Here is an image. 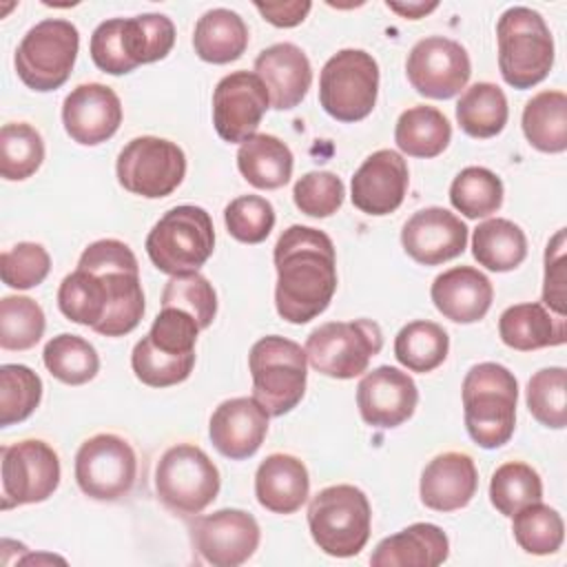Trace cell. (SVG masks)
<instances>
[{
  "instance_id": "cell-1",
  "label": "cell",
  "mask_w": 567,
  "mask_h": 567,
  "mask_svg": "<svg viewBox=\"0 0 567 567\" xmlns=\"http://www.w3.org/2000/svg\"><path fill=\"white\" fill-rule=\"evenodd\" d=\"M60 312L102 337H124L144 317V290L133 250L120 239L84 248L78 268L58 288Z\"/></svg>"
},
{
  "instance_id": "cell-2",
  "label": "cell",
  "mask_w": 567,
  "mask_h": 567,
  "mask_svg": "<svg viewBox=\"0 0 567 567\" xmlns=\"http://www.w3.org/2000/svg\"><path fill=\"white\" fill-rule=\"evenodd\" d=\"M275 306L288 323L319 317L337 290V252L332 239L312 226L295 224L275 244Z\"/></svg>"
},
{
  "instance_id": "cell-3",
  "label": "cell",
  "mask_w": 567,
  "mask_h": 567,
  "mask_svg": "<svg viewBox=\"0 0 567 567\" xmlns=\"http://www.w3.org/2000/svg\"><path fill=\"white\" fill-rule=\"evenodd\" d=\"M461 390L465 427L472 441L485 450L505 445L516 427V377L505 365L485 361L467 370Z\"/></svg>"
},
{
  "instance_id": "cell-4",
  "label": "cell",
  "mask_w": 567,
  "mask_h": 567,
  "mask_svg": "<svg viewBox=\"0 0 567 567\" xmlns=\"http://www.w3.org/2000/svg\"><path fill=\"white\" fill-rule=\"evenodd\" d=\"M197 321L179 308H162L146 337L131 354L135 377L148 388H168L186 381L195 368Z\"/></svg>"
},
{
  "instance_id": "cell-5",
  "label": "cell",
  "mask_w": 567,
  "mask_h": 567,
  "mask_svg": "<svg viewBox=\"0 0 567 567\" xmlns=\"http://www.w3.org/2000/svg\"><path fill=\"white\" fill-rule=\"evenodd\" d=\"M498 69L503 80L518 89L543 82L554 66V38L545 18L529 7H509L496 24Z\"/></svg>"
},
{
  "instance_id": "cell-6",
  "label": "cell",
  "mask_w": 567,
  "mask_h": 567,
  "mask_svg": "<svg viewBox=\"0 0 567 567\" xmlns=\"http://www.w3.org/2000/svg\"><path fill=\"white\" fill-rule=\"evenodd\" d=\"M252 377V399L270 414L284 416L306 394L308 359L299 343L268 334L252 343L248 354Z\"/></svg>"
},
{
  "instance_id": "cell-7",
  "label": "cell",
  "mask_w": 567,
  "mask_h": 567,
  "mask_svg": "<svg viewBox=\"0 0 567 567\" xmlns=\"http://www.w3.org/2000/svg\"><path fill=\"white\" fill-rule=\"evenodd\" d=\"M372 509L368 496L354 485H330L308 505V527L317 547L334 558L357 556L368 538Z\"/></svg>"
},
{
  "instance_id": "cell-8",
  "label": "cell",
  "mask_w": 567,
  "mask_h": 567,
  "mask_svg": "<svg viewBox=\"0 0 567 567\" xmlns=\"http://www.w3.org/2000/svg\"><path fill=\"white\" fill-rule=\"evenodd\" d=\"M144 248L159 272H197L215 250L213 219L202 206H175L155 221Z\"/></svg>"
},
{
  "instance_id": "cell-9",
  "label": "cell",
  "mask_w": 567,
  "mask_h": 567,
  "mask_svg": "<svg viewBox=\"0 0 567 567\" xmlns=\"http://www.w3.org/2000/svg\"><path fill=\"white\" fill-rule=\"evenodd\" d=\"M78 49V27L62 18H47L31 27L18 44L16 73L33 91H55L69 80Z\"/></svg>"
},
{
  "instance_id": "cell-10",
  "label": "cell",
  "mask_w": 567,
  "mask_h": 567,
  "mask_svg": "<svg viewBox=\"0 0 567 567\" xmlns=\"http://www.w3.org/2000/svg\"><path fill=\"white\" fill-rule=\"evenodd\" d=\"M219 485L217 465L193 443L168 447L155 467L157 498L179 516L204 512L217 498Z\"/></svg>"
},
{
  "instance_id": "cell-11",
  "label": "cell",
  "mask_w": 567,
  "mask_h": 567,
  "mask_svg": "<svg viewBox=\"0 0 567 567\" xmlns=\"http://www.w3.org/2000/svg\"><path fill=\"white\" fill-rule=\"evenodd\" d=\"M379 95V64L363 49H341L321 69L319 104L337 122L368 117Z\"/></svg>"
},
{
  "instance_id": "cell-12",
  "label": "cell",
  "mask_w": 567,
  "mask_h": 567,
  "mask_svg": "<svg viewBox=\"0 0 567 567\" xmlns=\"http://www.w3.org/2000/svg\"><path fill=\"white\" fill-rule=\"evenodd\" d=\"M383 348V332L372 319L328 321L306 339L310 365L332 379H354L365 372L372 357Z\"/></svg>"
},
{
  "instance_id": "cell-13",
  "label": "cell",
  "mask_w": 567,
  "mask_h": 567,
  "mask_svg": "<svg viewBox=\"0 0 567 567\" xmlns=\"http://www.w3.org/2000/svg\"><path fill=\"white\" fill-rule=\"evenodd\" d=\"M115 173L124 190L146 199H159L182 184L186 175V155L171 140L142 135L133 137L120 151Z\"/></svg>"
},
{
  "instance_id": "cell-14",
  "label": "cell",
  "mask_w": 567,
  "mask_h": 567,
  "mask_svg": "<svg viewBox=\"0 0 567 567\" xmlns=\"http://www.w3.org/2000/svg\"><path fill=\"white\" fill-rule=\"evenodd\" d=\"M137 456L131 443L117 434L102 432L86 439L75 454L78 487L93 501H117L135 483Z\"/></svg>"
},
{
  "instance_id": "cell-15",
  "label": "cell",
  "mask_w": 567,
  "mask_h": 567,
  "mask_svg": "<svg viewBox=\"0 0 567 567\" xmlns=\"http://www.w3.org/2000/svg\"><path fill=\"white\" fill-rule=\"evenodd\" d=\"M2 509L42 503L60 485L58 452L40 441L24 439L2 445Z\"/></svg>"
},
{
  "instance_id": "cell-16",
  "label": "cell",
  "mask_w": 567,
  "mask_h": 567,
  "mask_svg": "<svg viewBox=\"0 0 567 567\" xmlns=\"http://www.w3.org/2000/svg\"><path fill=\"white\" fill-rule=\"evenodd\" d=\"M405 73L416 93L432 100H450L465 89L472 75V64L461 42L430 35L410 49Z\"/></svg>"
},
{
  "instance_id": "cell-17",
  "label": "cell",
  "mask_w": 567,
  "mask_h": 567,
  "mask_svg": "<svg viewBox=\"0 0 567 567\" xmlns=\"http://www.w3.org/2000/svg\"><path fill=\"white\" fill-rule=\"evenodd\" d=\"M270 106V95L261 78L252 71L224 75L213 91V124L217 135L230 144L250 140Z\"/></svg>"
},
{
  "instance_id": "cell-18",
  "label": "cell",
  "mask_w": 567,
  "mask_h": 567,
  "mask_svg": "<svg viewBox=\"0 0 567 567\" xmlns=\"http://www.w3.org/2000/svg\"><path fill=\"white\" fill-rule=\"evenodd\" d=\"M259 525L252 514L235 507L197 516L190 525L195 551L213 567H237L259 547Z\"/></svg>"
},
{
  "instance_id": "cell-19",
  "label": "cell",
  "mask_w": 567,
  "mask_h": 567,
  "mask_svg": "<svg viewBox=\"0 0 567 567\" xmlns=\"http://www.w3.org/2000/svg\"><path fill=\"white\" fill-rule=\"evenodd\" d=\"M416 403L414 379L394 365L374 368L357 385L359 414L372 427H399L414 414Z\"/></svg>"
},
{
  "instance_id": "cell-20",
  "label": "cell",
  "mask_w": 567,
  "mask_h": 567,
  "mask_svg": "<svg viewBox=\"0 0 567 567\" xmlns=\"http://www.w3.org/2000/svg\"><path fill=\"white\" fill-rule=\"evenodd\" d=\"M410 173L401 153L381 148L363 159L350 182L352 204L374 217L394 213L408 193Z\"/></svg>"
},
{
  "instance_id": "cell-21",
  "label": "cell",
  "mask_w": 567,
  "mask_h": 567,
  "mask_svg": "<svg viewBox=\"0 0 567 567\" xmlns=\"http://www.w3.org/2000/svg\"><path fill=\"white\" fill-rule=\"evenodd\" d=\"M62 124L73 142L97 146L117 133L122 124V102L106 84H80L64 97Z\"/></svg>"
},
{
  "instance_id": "cell-22",
  "label": "cell",
  "mask_w": 567,
  "mask_h": 567,
  "mask_svg": "<svg viewBox=\"0 0 567 567\" xmlns=\"http://www.w3.org/2000/svg\"><path fill=\"white\" fill-rule=\"evenodd\" d=\"M401 244L414 261L423 266H439L465 250L467 226L447 208H421L403 224Z\"/></svg>"
},
{
  "instance_id": "cell-23",
  "label": "cell",
  "mask_w": 567,
  "mask_h": 567,
  "mask_svg": "<svg viewBox=\"0 0 567 567\" xmlns=\"http://www.w3.org/2000/svg\"><path fill=\"white\" fill-rule=\"evenodd\" d=\"M268 412L252 396L221 401L208 421V434L219 454L233 461L250 458L268 434Z\"/></svg>"
},
{
  "instance_id": "cell-24",
  "label": "cell",
  "mask_w": 567,
  "mask_h": 567,
  "mask_svg": "<svg viewBox=\"0 0 567 567\" xmlns=\"http://www.w3.org/2000/svg\"><path fill=\"white\" fill-rule=\"evenodd\" d=\"M255 73L266 84L270 104L277 111H290L301 104L312 84L310 60L292 42L266 47L255 58Z\"/></svg>"
},
{
  "instance_id": "cell-25",
  "label": "cell",
  "mask_w": 567,
  "mask_h": 567,
  "mask_svg": "<svg viewBox=\"0 0 567 567\" xmlns=\"http://www.w3.org/2000/svg\"><path fill=\"white\" fill-rule=\"evenodd\" d=\"M478 487V472L470 454L443 452L434 456L421 474V503L434 512H456L465 507Z\"/></svg>"
},
{
  "instance_id": "cell-26",
  "label": "cell",
  "mask_w": 567,
  "mask_h": 567,
  "mask_svg": "<svg viewBox=\"0 0 567 567\" xmlns=\"http://www.w3.org/2000/svg\"><path fill=\"white\" fill-rule=\"evenodd\" d=\"M430 297L445 319L454 323H474L487 315L494 288L478 268L456 266L432 281Z\"/></svg>"
},
{
  "instance_id": "cell-27",
  "label": "cell",
  "mask_w": 567,
  "mask_h": 567,
  "mask_svg": "<svg viewBox=\"0 0 567 567\" xmlns=\"http://www.w3.org/2000/svg\"><path fill=\"white\" fill-rule=\"evenodd\" d=\"M450 556V540L439 525L412 523L383 538L372 556L374 567H436Z\"/></svg>"
},
{
  "instance_id": "cell-28",
  "label": "cell",
  "mask_w": 567,
  "mask_h": 567,
  "mask_svg": "<svg viewBox=\"0 0 567 567\" xmlns=\"http://www.w3.org/2000/svg\"><path fill=\"white\" fill-rule=\"evenodd\" d=\"M310 492L306 465L292 454L266 456L255 474V496L272 514H295Z\"/></svg>"
},
{
  "instance_id": "cell-29",
  "label": "cell",
  "mask_w": 567,
  "mask_h": 567,
  "mask_svg": "<svg viewBox=\"0 0 567 567\" xmlns=\"http://www.w3.org/2000/svg\"><path fill=\"white\" fill-rule=\"evenodd\" d=\"M501 341L518 352L563 346L567 341V319L538 301L516 303L498 319Z\"/></svg>"
},
{
  "instance_id": "cell-30",
  "label": "cell",
  "mask_w": 567,
  "mask_h": 567,
  "mask_svg": "<svg viewBox=\"0 0 567 567\" xmlns=\"http://www.w3.org/2000/svg\"><path fill=\"white\" fill-rule=\"evenodd\" d=\"M295 157L286 142L268 133H255L239 144L237 168L244 179L261 190H275L290 182Z\"/></svg>"
},
{
  "instance_id": "cell-31",
  "label": "cell",
  "mask_w": 567,
  "mask_h": 567,
  "mask_svg": "<svg viewBox=\"0 0 567 567\" xmlns=\"http://www.w3.org/2000/svg\"><path fill=\"white\" fill-rule=\"evenodd\" d=\"M248 47V27L244 18L230 9L217 7L206 11L193 31V49L199 60L210 64H228L244 55Z\"/></svg>"
},
{
  "instance_id": "cell-32",
  "label": "cell",
  "mask_w": 567,
  "mask_h": 567,
  "mask_svg": "<svg viewBox=\"0 0 567 567\" xmlns=\"http://www.w3.org/2000/svg\"><path fill=\"white\" fill-rule=\"evenodd\" d=\"M474 259L494 272L518 268L527 257V237L523 228L509 219H485L472 235Z\"/></svg>"
},
{
  "instance_id": "cell-33",
  "label": "cell",
  "mask_w": 567,
  "mask_h": 567,
  "mask_svg": "<svg viewBox=\"0 0 567 567\" xmlns=\"http://www.w3.org/2000/svg\"><path fill=\"white\" fill-rule=\"evenodd\" d=\"M452 140L450 120L434 106L419 104L403 111L394 126L396 146L410 157H436Z\"/></svg>"
},
{
  "instance_id": "cell-34",
  "label": "cell",
  "mask_w": 567,
  "mask_h": 567,
  "mask_svg": "<svg viewBox=\"0 0 567 567\" xmlns=\"http://www.w3.org/2000/svg\"><path fill=\"white\" fill-rule=\"evenodd\" d=\"M509 117L507 97L492 82H476L456 102V122L470 137L487 140L498 135Z\"/></svg>"
},
{
  "instance_id": "cell-35",
  "label": "cell",
  "mask_w": 567,
  "mask_h": 567,
  "mask_svg": "<svg viewBox=\"0 0 567 567\" xmlns=\"http://www.w3.org/2000/svg\"><path fill=\"white\" fill-rule=\"evenodd\" d=\"M523 133L543 153L567 148V95L563 91H540L523 109Z\"/></svg>"
},
{
  "instance_id": "cell-36",
  "label": "cell",
  "mask_w": 567,
  "mask_h": 567,
  "mask_svg": "<svg viewBox=\"0 0 567 567\" xmlns=\"http://www.w3.org/2000/svg\"><path fill=\"white\" fill-rule=\"evenodd\" d=\"M450 350V337L443 326L416 319L405 323L394 339V357L410 372H432L436 370Z\"/></svg>"
},
{
  "instance_id": "cell-37",
  "label": "cell",
  "mask_w": 567,
  "mask_h": 567,
  "mask_svg": "<svg viewBox=\"0 0 567 567\" xmlns=\"http://www.w3.org/2000/svg\"><path fill=\"white\" fill-rule=\"evenodd\" d=\"M122 42L128 60L135 64H151L164 60L175 44V24L164 13H142L122 18Z\"/></svg>"
},
{
  "instance_id": "cell-38",
  "label": "cell",
  "mask_w": 567,
  "mask_h": 567,
  "mask_svg": "<svg viewBox=\"0 0 567 567\" xmlns=\"http://www.w3.org/2000/svg\"><path fill=\"white\" fill-rule=\"evenodd\" d=\"M42 361L51 377L66 385H82L95 379L100 370V357L95 348L80 334L62 332L47 341Z\"/></svg>"
},
{
  "instance_id": "cell-39",
  "label": "cell",
  "mask_w": 567,
  "mask_h": 567,
  "mask_svg": "<svg viewBox=\"0 0 567 567\" xmlns=\"http://www.w3.org/2000/svg\"><path fill=\"white\" fill-rule=\"evenodd\" d=\"M452 206L467 219H481L503 206V182L483 166L463 168L450 186Z\"/></svg>"
},
{
  "instance_id": "cell-40",
  "label": "cell",
  "mask_w": 567,
  "mask_h": 567,
  "mask_svg": "<svg viewBox=\"0 0 567 567\" xmlns=\"http://www.w3.org/2000/svg\"><path fill=\"white\" fill-rule=\"evenodd\" d=\"M512 532L518 547L534 556L556 554L565 538L560 514L540 501L525 505L512 516Z\"/></svg>"
},
{
  "instance_id": "cell-41",
  "label": "cell",
  "mask_w": 567,
  "mask_h": 567,
  "mask_svg": "<svg viewBox=\"0 0 567 567\" xmlns=\"http://www.w3.org/2000/svg\"><path fill=\"white\" fill-rule=\"evenodd\" d=\"M44 162L42 135L27 122H9L0 128V175L9 182L31 177Z\"/></svg>"
},
{
  "instance_id": "cell-42",
  "label": "cell",
  "mask_w": 567,
  "mask_h": 567,
  "mask_svg": "<svg viewBox=\"0 0 567 567\" xmlns=\"http://www.w3.org/2000/svg\"><path fill=\"white\" fill-rule=\"evenodd\" d=\"M543 498V481L538 472L520 461H509L496 467L489 481V501L503 516H514L529 503Z\"/></svg>"
},
{
  "instance_id": "cell-43",
  "label": "cell",
  "mask_w": 567,
  "mask_h": 567,
  "mask_svg": "<svg viewBox=\"0 0 567 567\" xmlns=\"http://www.w3.org/2000/svg\"><path fill=\"white\" fill-rule=\"evenodd\" d=\"M567 370L563 365L543 368L532 374L525 390L527 410L532 416L551 430L567 425Z\"/></svg>"
},
{
  "instance_id": "cell-44",
  "label": "cell",
  "mask_w": 567,
  "mask_h": 567,
  "mask_svg": "<svg viewBox=\"0 0 567 567\" xmlns=\"http://www.w3.org/2000/svg\"><path fill=\"white\" fill-rule=\"evenodd\" d=\"M42 401L40 377L22 363L0 368V425L9 427L29 419Z\"/></svg>"
},
{
  "instance_id": "cell-45",
  "label": "cell",
  "mask_w": 567,
  "mask_h": 567,
  "mask_svg": "<svg viewBox=\"0 0 567 567\" xmlns=\"http://www.w3.org/2000/svg\"><path fill=\"white\" fill-rule=\"evenodd\" d=\"M44 310L31 297L9 295L0 301V346L4 350H29L44 334Z\"/></svg>"
},
{
  "instance_id": "cell-46",
  "label": "cell",
  "mask_w": 567,
  "mask_h": 567,
  "mask_svg": "<svg viewBox=\"0 0 567 567\" xmlns=\"http://www.w3.org/2000/svg\"><path fill=\"white\" fill-rule=\"evenodd\" d=\"M162 308H179L188 312L204 330L217 315V295L208 279L199 272L173 275L162 290Z\"/></svg>"
},
{
  "instance_id": "cell-47",
  "label": "cell",
  "mask_w": 567,
  "mask_h": 567,
  "mask_svg": "<svg viewBox=\"0 0 567 567\" xmlns=\"http://www.w3.org/2000/svg\"><path fill=\"white\" fill-rule=\"evenodd\" d=\"M224 221L230 233L241 244H261L275 226V208L266 197L241 195L228 202L224 208Z\"/></svg>"
},
{
  "instance_id": "cell-48",
  "label": "cell",
  "mask_w": 567,
  "mask_h": 567,
  "mask_svg": "<svg viewBox=\"0 0 567 567\" xmlns=\"http://www.w3.org/2000/svg\"><path fill=\"white\" fill-rule=\"evenodd\" d=\"M346 197V186L341 177L330 171H310L297 179L292 188L295 206L308 217H330L334 215Z\"/></svg>"
},
{
  "instance_id": "cell-49",
  "label": "cell",
  "mask_w": 567,
  "mask_h": 567,
  "mask_svg": "<svg viewBox=\"0 0 567 567\" xmlns=\"http://www.w3.org/2000/svg\"><path fill=\"white\" fill-rule=\"evenodd\" d=\"M51 257L35 241H20L0 255V277L9 288L29 290L47 279Z\"/></svg>"
},
{
  "instance_id": "cell-50",
  "label": "cell",
  "mask_w": 567,
  "mask_h": 567,
  "mask_svg": "<svg viewBox=\"0 0 567 567\" xmlns=\"http://www.w3.org/2000/svg\"><path fill=\"white\" fill-rule=\"evenodd\" d=\"M89 51L95 66L104 73L124 75L135 69L122 42V18H111L100 22L91 35Z\"/></svg>"
},
{
  "instance_id": "cell-51",
  "label": "cell",
  "mask_w": 567,
  "mask_h": 567,
  "mask_svg": "<svg viewBox=\"0 0 567 567\" xmlns=\"http://www.w3.org/2000/svg\"><path fill=\"white\" fill-rule=\"evenodd\" d=\"M543 306L565 317L567 308V270H565V228H560L545 248Z\"/></svg>"
},
{
  "instance_id": "cell-52",
  "label": "cell",
  "mask_w": 567,
  "mask_h": 567,
  "mask_svg": "<svg viewBox=\"0 0 567 567\" xmlns=\"http://www.w3.org/2000/svg\"><path fill=\"white\" fill-rule=\"evenodd\" d=\"M255 9L275 27L288 29L297 27L306 20L312 4L308 0H290V2H255Z\"/></svg>"
},
{
  "instance_id": "cell-53",
  "label": "cell",
  "mask_w": 567,
  "mask_h": 567,
  "mask_svg": "<svg viewBox=\"0 0 567 567\" xmlns=\"http://www.w3.org/2000/svg\"><path fill=\"white\" fill-rule=\"evenodd\" d=\"M385 7L403 18H410V20H419L423 16H427L430 11H434L439 7V2H408V4H401V2H385Z\"/></svg>"
}]
</instances>
